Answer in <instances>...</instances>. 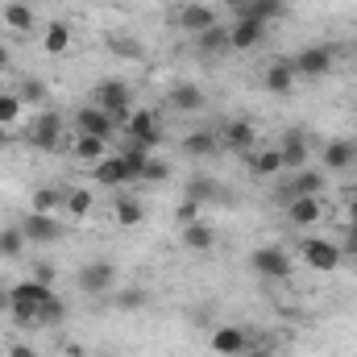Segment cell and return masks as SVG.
Wrapping results in <instances>:
<instances>
[{
	"instance_id": "1",
	"label": "cell",
	"mask_w": 357,
	"mask_h": 357,
	"mask_svg": "<svg viewBox=\"0 0 357 357\" xmlns=\"http://www.w3.org/2000/svg\"><path fill=\"white\" fill-rule=\"evenodd\" d=\"M291 67H295V75H299V79L320 84V79H328V75H333V67H337V50H333L328 42H320V46H303V50L291 59Z\"/></svg>"
},
{
	"instance_id": "2",
	"label": "cell",
	"mask_w": 357,
	"mask_h": 357,
	"mask_svg": "<svg viewBox=\"0 0 357 357\" xmlns=\"http://www.w3.org/2000/svg\"><path fill=\"white\" fill-rule=\"evenodd\" d=\"M116 262H108V258H96V262H88V266H79V274H75V287L88 295V299H104V295H112L116 291Z\"/></svg>"
},
{
	"instance_id": "3",
	"label": "cell",
	"mask_w": 357,
	"mask_h": 357,
	"mask_svg": "<svg viewBox=\"0 0 357 357\" xmlns=\"http://www.w3.org/2000/svg\"><path fill=\"white\" fill-rule=\"evenodd\" d=\"M96 108H104V112L112 116V125L125 129L129 116H133V96H129V88H125L121 79H104V84L96 88Z\"/></svg>"
},
{
	"instance_id": "4",
	"label": "cell",
	"mask_w": 357,
	"mask_h": 357,
	"mask_svg": "<svg viewBox=\"0 0 357 357\" xmlns=\"http://www.w3.org/2000/svg\"><path fill=\"white\" fill-rule=\"evenodd\" d=\"M299 258L307 262L312 270H320V274H328V270H337L341 266V245L337 241H328V237H303L299 241Z\"/></svg>"
},
{
	"instance_id": "5",
	"label": "cell",
	"mask_w": 357,
	"mask_h": 357,
	"mask_svg": "<svg viewBox=\"0 0 357 357\" xmlns=\"http://www.w3.org/2000/svg\"><path fill=\"white\" fill-rule=\"evenodd\" d=\"M250 266L254 274H262V278H291V254L282 250V245H258L254 254H250Z\"/></svg>"
},
{
	"instance_id": "6",
	"label": "cell",
	"mask_w": 357,
	"mask_h": 357,
	"mask_svg": "<svg viewBox=\"0 0 357 357\" xmlns=\"http://www.w3.org/2000/svg\"><path fill=\"white\" fill-rule=\"evenodd\" d=\"M125 137H129L133 146L154 150V146L162 142V121H158V112H150V108L133 112V116H129V125H125Z\"/></svg>"
},
{
	"instance_id": "7",
	"label": "cell",
	"mask_w": 357,
	"mask_h": 357,
	"mask_svg": "<svg viewBox=\"0 0 357 357\" xmlns=\"http://www.w3.org/2000/svg\"><path fill=\"white\" fill-rule=\"evenodd\" d=\"M17 225H21V233H25V241H29V245H50V241H59V237H63L59 216H46V212H25Z\"/></svg>"
},
{
	"instance_id": "8",
	"label": "cell",
	"mask_w": 357,
	"mask_h": 357,
	"mask_svg": "<svg viewBox=\"0 0 357 357\" xmlns=\"http://www.w3.org/2000/svg\"><path fill=\"white\" fill-rule=\"evenodd\" d=\"M175 21L178 29H187V33H204V29H212V25H220L216 21V8L212 4H204V0H191V4H183V8H175Z\"/></svg>"
},
{
	"instance_id": "9",
	"label": "cell",
	"mask_w": 357,
	"mask_h": 357,
	"mask_svg": "<svg viewBox=\"0 0 357 357\" xmlns=\"http://www.w3.org/2000/svg\"><path fill=\"white\" fill-rule=\"evenodd\" d=\"M220 150H233V154H250L258 150V129L245 121V116H233L220 133Z\"/></svg>"
},
{
	"instance_id": "10",
	"label": "cell",
	"mask_w": 357,
	"mask_h": 357,
	"mask_svg": "<svg viewBox=\"0 0 357 357\" xmlns=\"http://www.w3.org/2000/svg\"><path fill=\"white\" fill-rule=\"evenodd\" d=\"M245 349H254V341H250L245 328H237V324H220V328H212V354L216 357H241Z\"/></svg>"
},
{
	"instance_id": "11",
	"label": "cell",
	"mask_w": 357,
	"mask_h": 357,
	"mask_svg": "<svg viewBox=\"0 0 357 357\" xmlns=\"http://www.w3.org/2000/svg\"><path fill=\"white\" fill-rule=\"evenodd\" d=\"M59 137H63V116L50 112V108H42L38 121H33V129H29V146H38V150H59Z\"/></svg>"
},
{
	"instance_id": "12",
	"label": "cell",
	"mask_w": 357,
	"mask_h": 357,
	"mask_svg": "<svg viewBox=\"0 0 357 357\" xmlns=\"http://www.w3.org/2000/svg\"><path fill=\"white\" fill-rule=\"evenodd\" d=\"M320 216H324V199L320 195H295V199H287V220L295 229H312V225H320Z\"/></svg>"
},
{
	"instance_id": "13",
	"label": "cell",
	"mask_w": 357,
	"mask_h": 357,
	"mask_svg": "<svg viewBox=\"0 0 357 357\" xmlns=\"http://www.w3.org/2000/svg\"><path fill=\"white\" fill-rule=\"evenodd\" d=\"M75 133H88V137H104V142H112V133H116V125H112V116L104 112V108H79L75 112Z\"/></svg>"
},
{
	"instance_id": "14",
	"label": "cell",
	"mask_w": 357,
	"mask_h": 357,
	"mask_svg": "<svg viewBox=\"0 0 357 357\" xmlns=\"http://www.w3.org/2000/svg\"><path fill=\"white\" fill-rule=\"evenodd\" d=\"M262 38H266V21L237 17V21L229 25V46H233V50H254V46H262Z\"/></svg>"
},
{
	"instance_id": "15",
	"label": "cell",
	"mask_w": 357,
	"mask_h": 357,
	"mask_svg": "<svg viewBox=\"0 0 357 357\" xmlns=\"http://www.w3.org/2000/svg\"><path fill=\"white\" fill-rule=\"evenodd\" d=\"M278 154H282L287 171H303V167H307V158H312V146H307V137H303L299 129H291V133H282Z\"/></svg>"
},
{
	"instance_id": "16",
	"label": "cell",
	"mask_w": 357,
	"mask_h": 357,
	"mask_svg": "<svg viewBox=\"0 0 357 357\" xmlns=\"http://www.w3.org/2000/svg\"><path fill=\"white\" fill-rule=\"evenodd\" d=\"M178 245H183L187 254H212V245H216V229H212L208 220H195V225L178 229Z\"/></svg>"
},
{
	"instance_id": "17",
	"label": "cell",
	"mask_w": 357,
	"mask_h": 357,
	"mask_svg": "<svg viewBox=\"0 0 357 357\" xmlns=\"http://www.w3.org/2000/svg\"><path fill=\"white\" fill-rule=\"evenodd\" d=\"M320 158H324V167H328V171H349V167L357 162V142L333 137V142H324Z\"/></svg>"
},
{
	"instance_id": "18",
	"label": "cell",
	"mask_w": 357,
	"mask_h": 357,
	"mask_svg": "<svg viewBox=\"0 0 357 357\" xmlns=\"http://www.w3.org/2000/svg\"><path fill=\"white\" fill-rule=\"evenodd\" d=\"M262 84H266V91H274V96H287V91L299 84V75H295L291 59H274L266 71H262Z\"/></svg>"
},
{
	"instance_id": "19",
	"label": "cell",
	"mask_w": 357,
	"mask_h": 357,
	"mask_svg": "<svg viewBox=\"0 0 357 357\" xmlns=\"http://www.w3.org/2000/svg\"><path fill=\"white\" fill-rule=\"evenodd\" d=\"M96 183H100V187H125V183H133L129 167H125V158H121L116 150H112L108 158L96 162Z\"/></svg>"
},
{
	"instance_id": "20",
	"label": "cell",
	"mask_w": 357,
	"mask_h": 357,
	"mask_svg": "<svg viewBox=\"0 0 357 357\" xmlns=\"http://www.w3.org/2000/svg\"><path fill=\"white\" fill-rule=\"evenodd\" d=\"M0 21H4V29H13V33H29V29L38 25L29 0H8V4L0 8Z\"/></svg>"
},
{
	"instance_id": "21",
	"label": "cell",
	"mask_w": 357,
	"mask_h": 357,
	"mask_svg": "<svg viewBox=\"0 0 357 357\" xmlns=\"http://www.w3.org/2000/svg\"><path fill=\"white\" fill-rule=\"evenodd\" d=\"M178 150H183L187 158H212V154L220 150V137H216L212 129H195V133H187V137L178 142Z\"/></svg>"
},
{
	"instance_id": "22",
	"label": "cell",
	"mask_w": 357,
	"mask_h": 357,
	"mask_svg": "<svg viewBox=\"0 0 357 357\" xmlns=\"http://www.w3.org/2000/svg\"><path fill=\"white\" fill-rule=\"evenodd\" d=\"M250 171L258 178H274L287 171V162H282V154H278V146H266V150H250Z\"/></svg>"
},
{
	"instance_id": "23",
	"label": "cell",
	"mask_w": 357,
	"mask_h": 357,
	"mask_svg": "<svg viewBox=\"0 0 357 357\" xmlns=\"http://www.w3.org/2000/svg\"><path fill=\"white\" fill-rule=\"evenodd\" d=\"M112 220H116L121 229H137V225L146 220V204L133 199V195H116V199H112Z\"/></svg>"
},
{
	"instance_id": "24",
	"label": "cell",
	"mask_w": 357,
	"mask_h": 357,
	"mask_svg": "<svg viewBox=\"0 0 357 357\" xmlns=\"http://www.w3.org/2000/svg\"><path fill=\"white\" fill-rule=\"evenodd\" d=\"M183 199H195V204H216V199H225V191H220V183L208 175H191L187 178V187H183Z\"/></svg>"
},
{
	"instance_id": "25",
	"label": "cell",
	"mask_w": 357,
	"mask_h": 357,
	"mask_svg": "<svg viewBox=\"0 0 357 357\" xmlns=\"http://www.w3.org/2000/svg\"><path fill=\"white\" fill-rule=\"evenodd\" d=\"M42 50H46L50 59H63V54L71 50V25H67V21H50L46 33H42Z\"/></svg>"
},
{
	"instance_id": "26",
	"label": "cell",
	"mask_w": 357,
	"mask_h": 357,
	"mask_svg": "<svg viewBox=\"0 0 357 357\" xmlns=\"http://www.w3.org/2000/svg\"><path fill=\"white\" fill-rule=\"evenodd\" d=\"M171 108H175V112H183V116L199 112V108H204V91L195 88V84H178V88L171 91Z\"/></svg>"
},
{
	"instance_id": "27",
	"label": "cell",
	"mask_w": 357,
	"mask_h": 357,
	"mask_svg": "<svg viewBox=\"0 0 357 357\" xmlns=\"http://www.w3.org/2000/svg\"><path fill=\"white\" fill-rule=\"evenodd\" d=\"M195 46H199V54H229V50H233V46H229V29H225V25H212V29L195 33Z\"/></svg>"
},
{
	"instance_id": "28",
	"label": "cell",
	"mask_w": 357,
	"mask_h": 357,
	"mask_svg": "<svg viewBox=\"0 0 357 357\" xmlns=\"http://www.w3.org/2000/svg\"><path fill=\"white\" fill-rule=\"evenodd\" d=\"M112 307L116 312H142V307H150V291L146 287H121V291H112Z\"/></svg>"
},
{
	"instance_id": "29",
	"label": "cell",
	"mask_w": 357,
	"mask_h": 357,
	"mask_svg": "<svg viewBox=\"0 0 357 357\" xmlns=\"http://www.w3.org/2000/svg\"><path fill=\"white\" fill-rule=\"evenodd\" d=\"M108 154H112V146H108L104 137H88V133L75 137V158H79V162H91V167H96V162L108 158Z\"/></svg>"
},
{
	"instance_id": "30",
	"label": "cell",
	"mask_w": 357,
	"mask_h": 357,
	"mask_svg": "<svg viewBox=\"0 0 357 357\" xmlns=\"http://www.w3.org/2000/svg\"><path fill=\"white\" fill-rule=\"evenodd\" d=\"M282 195L287 199H295V195H324V178L316 175V171H299V175L282 187Z\"/></svg>"
},
{
	"instance_id": "31",
	"label": "cell",
	"mask_w": 357,
	"mask_h": 357,
	"mask_svg": "<svg viewBox=\"0 0 357 357\" xmlns=\"http://www.w3.org/2000/svg\"><path fill=\"white\" fill-rule=\"evenodd\" d=\"M63 320H67V303L50 291V295L38 303V324H42V328H54V324H63Z\"/></svg>"
},
{
	"instance_id": "32",
	"label": "cell",
	"mask_w": 357,
	"mask_h": 357,
	"mask_svg": "<svg viewBox=\"0 0 357 357\" xmlns=\"http://www.w3.org/2000/svg\"><path fill=\"white\" fill-rule=\"evenodd\" d=\"M63 195H67V191H54V187H38V191L29 195V212H46V216H54V212L63 208Z\"/></svg>"
},
{
	"instance_id": "33",
	"label": "cell",
	"mask_w": 357,
	"mask_h": 357,
	"mask_svg": "<svg viewBox=\"0 0 357 357\" xmlns=\"http://www.w3.org/2000/svg\"><path fill=\"white\" fill-rule=\"evenodd\" d=\"M282 13H287V4H282V0H254V4H245L237 17H254V21H266V25H270V21H278Z\"/></svg>"
},
{
	"instance_id": "34",
	"label": "cell",
	"mask_w": 357,
	"mask_h": 357,
	"mask_svg": "<svg viewBox=\"0 0 357 357\" xmlns=\"http://www.w3.org/2000/svg\"><path fill=\"white\" fill-rule=\"evenodd\" d=\"M25 233H21V225H4L0 229V258H21L25 254Z\"/></svg>"
},
{
	"instance_id": "35",
	"label": "cell",
	"mask_w": 357,
	"mask_h": 357,
	"mask_svg": "<svg viewBox=\"0 0 357 357\" xmlns=\"http://www.w3.org/2000/svg\"><path fill=\"white\" fill-rule=\"evenodd\" d=\"M17 100H21V104H33V108H46L50 91H46L42 79H33V75H29V79H21V84H17Z\"/></svg>"
},
{
	"instance_id": "36",
	"label": "cell",
	"mask_w": 357,
	"mask_h": 357,
	"mask_svg": "<svg viewBox=\"0 0 357 357\" xmlns=\"http://www.w3.org/2000/svg\"><path fill=\"white\" fill-rule=\"evenodd\" d=\"M91 204H96V199H91V191H84V187H71V191L63 195V212H67V216H79V220L91 212Z\"/></svg>"
},
{
	"instance_id": "37",
	"label": "cell",
	"mask_w": 357,
	"mask_h": 357,
	"mask_svg": "<svg viewBox=\"0 0 357 357\" xmlns=\"http://www.w3.org/2000/svg\"><path fill=\"white\" fill-rule=\"evenodd\" d=\"M21 100H17V91H0V129H13L17 121H21Z\"/></svg>"
},
{
	"instance_id": "38",
	"label": "cell",
	"mask_w": 357,
	"mask_h": 357,
	"mask_svg": "<svg viewBox=\"0 0 357 357\" xmlns=\"http://www.w3.org/2000/svg\"><path fill=\"white\" fill-rule=\"evenodd\" d=\"M142 178H146V183H167V178H171V162H162V158H154V154H150Z\"/></svg>"
},
{
	"instance_id": "39",
	"label": "cell",
	"mask_w": 357,
	"mask_h": 357,
	"mask_svg": "<svg viewBox=\"0 0 357 357\" xmlns=\"http://www.w3.org/2000/svg\"><path fill=\"white\" fill-rule=\"evenodd\" d=\"M199 208H204V204H195V199H183V204L175 208V225H178V229L195 225V220H199Z\"/></svg>"
},
{
	"instance_id": "40",
	"label": "cell",
	"mask_w": 357,
	"mask_h": 357,
	"mask_svg": "<svg viewBox=\"0 0 357 357\" xmlns=\"http://www.w3.org/2000/svg\"><path fill=\"white\" fill-rule=\"evenodd\" d=\"M108 46H112V50H116L121 59H142V50H137V46L129 42V38H108Z\"/></svg>"
},
{
	"instance_id": "41",
	"label": "cell",
	"mask_w": 357,
	"mask_h": 357,
	"mask_svg": "<svg viewBox=\"0 0 357 357\" xmlns=\"http://www.w3.org/2000/svg\"><path fill=\"white\" fill-rule=\"evenodd\" d=\"M33 278L50 287V282H54V266H50V262H38V270H33Z\"/></svg>"
},
{
	"instance_id": "42",
	"label": "cell",
	"mask_w": 357,
	"mask_h": 357,
	"mask_svg": "<svg viewBox=\"0 0 357 357\" xmlns=\"http://www.w3.org/2000/svg\"><path fill=\"white\" fill-rule=\"evenodd\" d=\"M341 254H345V258H357V229H349V233H345V245H341Z\"/></svg>"
},
{
	"instance_id": "43",
	"label": "cell",
	"mask_w": 357,
	"mask_h": 357,
	"mask_svg": "<svg viewBox=\"0 0 357 357\" xmlns=\"http://www.w3.org/2000/svg\"><path fill=\"white\" fill-rule=\"evenodd\" d=\"M8 357H38L29 345H8Z\"/></svg>"
},
{
	"instance_id": "44",
	"label": "cell",
	"mask_w": 357,
	"mask_h": 357,
	"mask_svg": "<svg viewBox=\"0 0 357 357\" xmlns=\"http://www.w3.org/2000/svg\"><path fill=\"white\" fill-rule=\"evenodd\" d=\"M8 63H13V59H8V50H4V46H0V75H4V71H8Z\"/></svg>"
},
{
	"instance_id": "45",
	"label": "cell",
	"mask_w": 357,
	"mask_h": 357,
	"mask_svg": "<svg viewBox=\"0 0 357 357\" xmlns=\"http://www.w3.org/2000/svg\"><path fill=\"white\" fill-rule=\"evenodd\" d=\"M225 4H229V8H233V13H241V8H245V4H250V0H225Z\"/></svg>"
},
{
	"instance_id": "46",
	"label": "cell",
	"mask_w": 357,
	"mask_h": 357,
	"mask_svg": "<svg viewBox=\"0 0 357 357\" xmlns=\"http://www.w3.org/2000/svg\"><path fill=\"white\" fill-rule=\"evenodd\" d=\"M349 229H357V199L349 204Z\"/></svg>"
},
{
	"instance_id": "47",
	"label": "cell",
	"mask_w": 357,
	"mask_h": 357,
	"mask_svg": "<svg viewBox=\"0 0 357 357\" xmlns=\"http://www.w3.org/2000/svg\"><path fill=\"white\" fill-rule=\"evenodd\" d=\"M241 357H274V354H266V349H245Z\"/></svg>"
},
{
	"instance_id": "48",
	"label": "cell",
	"mask_w": 357,
	"mask_h": 357,
	"mask_svg": "<svg viewBox=\"0 0 357 357\" xmlns=\"http://www.w3.org/2000/svg\"><path fill=\"white\" fill-rule=\"evenodd\" d=\"M0 312H8V291L0 287Z\"/></svg>"
},
{
	"instance_id": "49",
	"label": "cell",
	"mask_w": 357,
	"mask_h": 357,
	"mask_svg": "<svg viewBox=\"0 0 357 357\" xmlns=\"http://www.w3.org/2000/svg\"><path fill=\"white\" fill-rule=\"evenodd\" d=\"M4 146H8V129H0V150H4Z\"/></svg>"
},
{
	"instance_id": "50",
	"label": "cell",
	"mask_w": 357,
	"mask_h": 357,
	"mask_svg": "<svg viewBox=\"0 0 357 357\" xmlns=\"http://www.w3.org/2000/svg\"><path fill=\"white\" fill-rule=\"evenodd\" d=\"M96 357H112V354H96Z\"/></svg>"
},
{
	"instance_id": "51",
	"label": "cell",
	"mask_w": 357,
	"mask_h": 357,
	"mask_svg": "<svg viewBox=\"0 0 357 357\" xmlns=\"http://www.w3.org/2000/svg\"><path fill=\"white\" fill-rule=\"evenodd\" d=\"M250 4H254V0H250Z\"/></svg>"
}]
</instances>
